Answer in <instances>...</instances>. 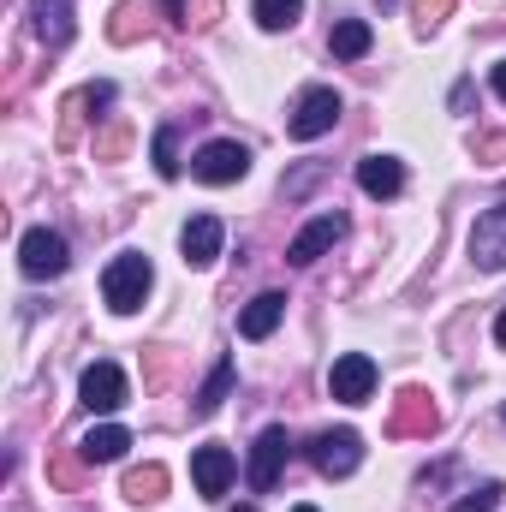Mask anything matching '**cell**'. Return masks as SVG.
<instances>
[{"mask_svg": "<svg viewBox=\"0 0 506 512\" xmlns=\"http://www.w3.org/2000/svg\"><path fill=\"white\" fill-rule=\"evenodd\" d=\"M149 286H155V268H149L143 251H126V256H114V262L102 268V298H108V310H120V316L143 310Z\"/></svg>", "mask_w": 506, "mask_h": 512, "instance_id": "1", "label": "cell"}, {"mask_svg": "<svg viewBox=\"0 0 506 512\" xmlns=\"http://www.w3.org/2000/svg\"><path fill=\"white\" fill-rule=\"evenodd\" d=\"M191 173H197L203 185H239V179L251 173V149H245V143H233V137H215V143H203V149H197Z\"/></svg>", "mask_w": 506, "mask_h": 512, "instance_id": "2", "label": "cell"}, {"mask_svg": "<svg viewBox=\"0 0 506 512\" xmlns=\"http://www.w3.org/2000/svg\"><path fill=\"white\" fill-rule=\"evenodd\" d=\"M310 465H316L322 477H352V471L364 465V435H358V429H322V435L310 441Z\"/></svg>", "mask_w": 506, "mask_h": 512, "instance_id": "3", "label": "cell"}, {"mask_svg": "<svg viewBox=\"0 0 506 512\" xmlns=\"http://www.w3.org/2000/svg\"><path fill=\"white\" fill-rule=\"evenodd\" d=\"M340 126V96L328 90V84H310L304 96H298V108H292V120H286V131L298 137V143H310V137H322V131Z\"/></svg>", "mask_w": 506, "mask_h": 512, "instance_id": "4", "label": "cell"}, {"mask_svg": "<svg viewBox=\"0 0 506 512\" xmlns=\"http://www.w3.org/2000/svg\"><path fill=\"white\" fill-rule=\"evenodd\" d=\"M66 239L60 233H48V227H30L24 239H18V268L30 274V280H54V274H66Z\"/></svg>", "mask_w": 506, "mask_h": 512, "instance_id": "5", "label": "cell"}, {"mask_svg": "<svg viewBox=\"0 0 506 512\" xmlns=\"http://www.w3.org/2000/svg\"><path fill=\"white\" fill-rule=\"evenodd\" d=\"M328 393H334L340 405H370V393H376V358L340 352L334 370H328Z\"/></svg>", "mask_w": 506, "mask_h": 512, "instance_id": "6", "label": "cell"}, {"mask_svg": "<svg viewBox=\"0 0 506 512\" xmlns=\"http://www.w3.org/2000/svg\"><path fill=\"white\" fill-rule=\"evenodd\" d=\"M286 453H292V441H286V429H262L251 447V465H245V483H251L256 495H268L274 483H280V471H286Z\"/></svg>", "mask_w": 506, "mask_h": 512, "instance_id": "7", "label": "cell"}, {"mask_svg": "<svg viewBox=\"0 0 506 512\" xmlns=\"http://www.w3.org/2000/svg\"><path fill=\"white\" fill-rule=\"evenodd\" d=\"M471 262L483 274H501L506 268V203L477 215V227H471Z\"/></svg>", "mask_w": 506, "mask_h": 512, "instance_id": "8", "label": "cell"}, {"mask_svg": "<svg viewBox=\"0 0 506 512\" xmlns=\"http://www.w3.org/2000/svg\"><path fill=\"white\" fill-rule=\"evenodd\" d=\"M233 477H239V459H233L227 447H197V453H191V483H197L203 501H221V495L233 489Z\"/></svg>", "mask_w": 506, "mask_h": 512, "instance_id": "9", "label": "cell"}, {"mask_svg": "<svg viewBox=\"0 0 506 512\" xmlns=\"http://www.w3.org/2000/svg\"><path fill=\"white\" fill-rule=\"evenodd\" d=\"M340 239H346V215H316V221L286 245V262H292V268H310L316 256H328Z\"/></svg>", "mask_w": 506, "mask_h": 512, "instance_id": "10", "label": "cell"}, {"mask_svg": "<svg viewBox=\"0 0 506 512\" xmlns=\"http://www.w3.org/2000/svg\"><path fill=\"white\" fill-rule=\"evenodd\" d=\"M78 393H84V405H90V411H102V417H108V411H120V405L131 399V393H126V370H120V364H108V358L84 370Z\"/></svg>", "mask_w": 506, "mask_h": 512, "instance_id": "11", "label": "cell"}, {"mask_svg": "<svg viewBox=\"0 0 506 512\" xmlns=\"http://www.w3.org/2000/svg\"><path fill=\"white\" fill-rule=\"evenodd\" d=\"M221 239H227V227H221L215 215H191L185 233H179V251H185L191 268H209V262L221 256Z\"/></svg>", "mask_w": 506, "mask_h": 512, "instance_id": "12", "label": "cell"}, {"mask_svg": "<svg viewBox=\"0 0 506 512\" xmlns=\"http://www.w3.org/2000/svg\"><path fill=\"white\" fill-rule=\"evenodd\" d=\"M358 185H364V197H376V203L399 197V191H405V161H399V155H364V161H358Z\"/></svg>", "mask_w": 506, "mask_h": 512, "instance_id": "13", "label": "cell"}, {"mask_svg": "<svg viewBox=\"0 0 506 512\" xmlns=\"http://www.w3.org/2000/svg\"><path fill=\"white\" fill-rule=\"evenodd\" d=\"M131 447V429H120V423H96L84 441H78V459L84 465H114V459H126Z\"/></svg>", "mask_w": 506, "mask_h": 512, "instance_id": "14", "label": "cell"}, {"mask_svg": "<svg viewBox=\"0 0 506 512\" xmlns=\"http://www.w3.org/2000/svg\"><path fill=\"white\" fill-rule=\"evenodd\" d=\"M280 316H286V292H256L245 304V316H239V334L245 340H268L280 328Z\"/></svg>", "mask_w": 506, "mask_h": 512, "instance_id": "15", "label": "cell"}, {"mask_svg": "<svg viewBox=\"0 0 506 512\" xmlns=\"http://www.w3.org/2000/svg\"><path fill=\"white\" fill-rule=\"evenodd\" d=\"M30 18H36V36L48 48L72 42V0H30Z\"/></svg>", "mask_w": 506, "mask_h": 512, "instance_id": "16", "label": "cell"}, {"mask_svg": "<svg viewBox=\"0 0 506 512\" xmlns=\"http://www.w3.org/2000/svg\"><path fill=\"white\" fill-rule=\"evenodd\" d=\"M370 42H376V36H370V24H364V18H340V24L328 30V48H334L340 60H364V54H370Z\"/></svg>", "mask_w": 506, "mask_h": 512, "instance_id": "17", "label": "cell"}, {"mask_svg": "<svg viewBox=\"0 0 506 512\" xmlns=\"http://www.w3.org/2000/svg\"><path fill=\"white\" fill-rule=\"evenodd\" d=\"M393 429H435V405H429L417 387H405V393H399V417H393Z\"/></svg>", "mask_w": 506, "mask_h": 512, "instance_id": "18", "label": "cell"}, {"mask_svg": "<svg viewBox=\"0 0 506 512\" xmlns=\"http://www.w3.org/2000/svg\"><path fill=\"white\" fill-rule=\"evenodd\" d=\"M251 12L262 30H292L298 12H304V0H251Z\"/></svg>", "mask_w": 506, "mask_h": 512, "instance_id": "19", "label": "cell"}, {"mask_svg": "<svg viewBox=\"0 0 506 512\" xmlns=\"http://www.w3.org/2000/svg\"><path fill=\"white\" fill-rule=\"evenodd\" d=\"M233 393V358H221L215 364V376L203 382V393H197V417H209V411H221V399Z\"/></svg>", "mask_w": 506, "mask_h": 512, "instance_id": "20", "label": "cell"}, {"mask_svg": "<svg viewBox=\"0 0 506 512\" xmlns=\"http://www.w3.org/2000/svg\"><path fill=\"white\" fill-rule=\"evenodd\" d=\"M161 489H167V471H161V465H137L126 477V495L137 507H143V501H161Z\"/></svg>", "mask_w": 506, "mask_h": 512, "instance_id": "21", "label": "cell"}, {"mask_svg": "<svg viewBox=\"0 0 506 512\" xmlns=\"http://www.w3.org/2000/svg\"><path fill=\"white\" fill-rule=\"evenodd\" d=\"M155 173H161V179H179V149H173V126L155 131Z\"/></svg>", "mask_w": 506, "mask_h": 512, "instance_id": "22", "label": "cell"}, {"mask_svg": "<svg viewBox=\"0 0 506 512\" xmlns=\"http://www.w3.org/2000/svg\"><path fill=\"white\" fill-rule=\"evenodd\" d=\"M495 501H501V489H495V483H483V489H471V495L459 501V512H489Z\"/></svg>", "mask_w": 506, "mask_h": 512, "instance_id": "23", "label": "cell"}, {"mask_svg": "<svg viewBox=\"0 0 506 512\" xmlns=\"http://www.w3.org/2000/svg\"><path fill=\"white\" fill-rule=\"evenodd\" d=\"M84 102H90V108H108V102H114V90H108V84H90V90H84Z\"/></svg>", "mask_w": 506, "mask_h": 512, "instance_id": "24", "label": "cell"}, {"mask_svg": "<svg viewBox=\"0 0 506 512\" xmlns=\"http://www.w3.org/2000/svg\"><path fill=\"white\" fill-rule=\"evenodd\" d=\"M161 6H167V18H173V24H185V0H161Z\"/></svg>", "mask_w": 506, "mask_h": 512, "instance_id": "25", "label": "cell"}, {"mask_svg": "<svg viewBox=\"0 0 506 512\" xmlns=\"http://www.w3.org/2000/svg\"><path fill=\"white\" fill-rule=\"evenodd\" d=\"M495 96H501V102H506V60H501V66H495Z\"/></svg>", "mask_w": 506, "mask_h": 512, "instance_id": "26", "label": "cell"}, {"mask_svg": "<svg viewBox=\"0 0 506 512\" xmlns=\"http://www.w3.org/2000/svg\"><path fill=\"white\" fill-rule=\"evenodd\" d=\"M495 346H501V352H506V310H501V316H495Z\"/></svg>", "mask_w": 506, "mask_h": 512, "instance_id": "27", "label": "cell"}, {"mask_svg": "<svg viewBox=\"0 0 506 512\" xmlns=\"http://www.w3.org/2000/svg\"><path fill=\"white\" fill-rule=\"evenodd\" d=\"M292 512H322V507H292Z\"/></svg>", "mask_w": 506, "mask_h": 512, "instance_id": "28", "label": "cell"}, {"mask_svg": "<svg viewBox=\"0 0 506 512\" xmlns=\"http://www.w3.org/2000/svg\"><path fill=\"white\" fill-rule=\"evenodd\" d=\"M233 512H256V507H233Z\"/></svg>", "mask_w": 506, "mask_h": 512, "instance_id": "29", "label": "cell"}]
</instances>
